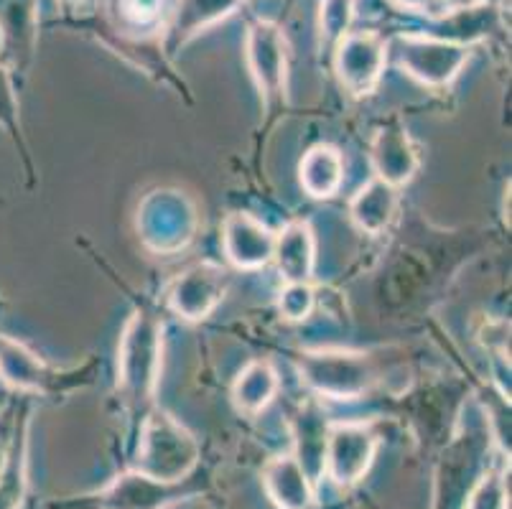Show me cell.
I'll use <instances>...</instances> for the list:
<instances>
[{"label": "cell", "instance_id": "cell-1", "mask_svg": "<svg viewBox=\"0 0 512 509\" xmlns=\"http://www.w3.org/2000/svg\"><path fill=\"white\" fill-rule=\"evenodd\" d=\"M164 357V324L148 308H136L118 347V392L130 410L146 415L153 408Z\"/></svg>", "mask_w": 512, "mask_h": 509}, {"label": "cell", "instance_id": "cell-2", "mask_svg": "<svg viewBox=\"0 0 512 509\" xmlns=\"http://www.w3.org/2000/svg\"><path fill=\"white\" fill-rule=\"evenodd\" d=\"M199 464V443L179 420L161 408L143 415L141 448L133 471L158 484H179Z\"/></svg>", "mask_w": 512, "mask_h": 509}, {"label": "cell", "instance_id": "cell-3", "mask_svg": "<svg viewBox=\"0 0 512 509\" xmlns=\"http://www.w3.org/2000/svg\"><path fill=\"white\" fill-rule=\"evenodd\" d=\"M299 372L306 387L332 400H355L372 390L377 367L370 354L347 349H309L299 354Z\"/></svg>", "mask_w": 512, "mask_h": 509}, {"label": "cell", "instance_id": "cell-4", "mask_svg": "<svg viewBox=\"0 0 512 509\" xmlns=\"http://www.w3.org/2000/svg\"><path fill=\"white\" fill-rule=\"evenodd\" d=\"M393 51L400 69L436 90L449 87L469 62V46L434 34H398L393 39Z\"/></svg>", "mask_w": 512, "mask_h": 509}, {"label": "cell", "instance_id": "cell-5", "mask_svg": "<svg viewBox=\"0 0 512 509\" xmlns=\"http://www.w3.org/2000/svg\"><path fill=\"white\" fill-rule=\"evenodd\" d=\"M245 62L265 107H273L286 95L288 41L271 21H255L245 34Z\"/></svg>", "mask_w": 512, "mask_h": 509}, {"label": "cell", "instance_id": "cell-6", "mask_svg": "<svg viewBox=\"0 0 512 509\" xmlns=\"http://www.w3.org/2000/svg\"><path fill=\"white\" fill-rule=\"evenodd\" d=\"M334 72L344 90L367 97L377 90L388 62V41L377 31H349L334 46Z\"/></svg>", "mask_w": 512, "mask_h": 509}, {"label": "cell", "instance_id": "cell-7", "mask_svg": "<svg viewBox=\"0 0 512 509\" xmlns=\"http://www.w3.org/2000/svg\"><path fill=\"white\" fill-rule=\"evenodd\" d=\"M380 436L367 423H337L327 433L324 471L337 487H355L370 471Z\"/></svg>", "mask_w": 512, "mask_h": 509}, {"label": "cell", "instance_id": "cell-8", "mask_svg": "<svg viewBox=\"0 0 512 509\" xmlns=\"http://www.w3.org/2000/svg\"><path fill=\"white\" fill-rule=\"evenodd\" d=\"M230 288V273L217 263H197L169 288V306L186 321H202L220 306Z\"/></svg>", "mask_w": 512, "mask_h": 509}, {"label": "cell", "instance_id": "cell-9", "mask_svg": "<svg viewBox=\"0 0 512 509\" xmlns=\"http://www.w3.org/2000/svg\"><path fill=\"white\" fill-rule=\"evenodd\" d=\"M77 372L54 370L39 354L31 352L26 344L0 334V380L18 392H36L51 395L74 385Z\"/></svg>", "mask_w": 512, "mask_h": 509}, {"label": "cell", "instance_id": "cell-10", "mask_svg": "<svg viewBox=\"0 0 512 509\" xmlns=\"http://www.w3.org/2000/svg\"><path fill=\"white\" fill-rule=\"evenodd\" d=\"M39 41V0H0V64L29 72Z\"/></svg>", "mask_w": 512, "mask_h": 509}, {"label": "cell", "instance_id": "cell-11", "mask_svg": "<svg viewBox=\"0 0 512 509\" xmlns=\"http://www.w3.org/2000/svg\"><path fill=\"white\" fill-rule=\"evenodd\" d=\"M372 168H375V179L385 181L393 189L411 184L413 176L421 168V156L408 135V130L400 123H388L375 133L370 148Z\"/></svg>", "mask_w": 512, "mask_h": 509}, {"label": "cell", "instance_id": "cell-12", "mask_svg": "<svg viewBox=\"0 0 512 509\" xmlns=\"http://www.w3.org/2000/svg\"><path fill=\"white\" fill-rule=\"evenodd\" d=\"M222 245L225 255L235 268L260 270L273 260L276 235L250 214L232 212L222 224Z\"/></svg>", "mask_w": 512, "mask_h": 509}, {"label": "cell", "instance_id": "cell-13", "mask_svg": "<svg viewBox=\"0 0 512 509\" xmlns=\"http://www.w3.org/2000/svg\"><path fill=\"white\" fill-rule=\"evenodd\" d=\"M151 202H156L158 214L164 217H153L148 212L143 214V227H146L148 247L158 252L179 250L186 242H192L194 230H197V217H194V204L186 196H161V191H153Z\"/></svg>", "mask_w": 512, "mask_h": 509}, {"label": "cell", "instance_id": "cell-14", "mask_svg": "<svg viewBox=\"0 0 512 509\" xmlns=\"http://www.w3.org/2000/svg\"><path fill=\"white\" fill-rule=\"evenodd\" d=\"M245 0H179L164 26V46L176 54L199 34L230 18Z\"/></svg>", "mask_w": 512, "mask_h": 509}, {"label": "cell", "instance_id": "cell-15", "mask_svg": "<svg viewBox=\"0 0 512 509\" xmlns=\"http://www.w3.org/2000/svg\"><path fill=\"white\" fill-rule=\"evenodd\" d=\"M273 260L286 283H311L316 265V240L311 224L293 219L276 235Z\"/></svg>", "mask_w": 512, "mask_h": 509}, {"label": "cell", "instance_id": "cell-16", "mask_svg": "<svg viewBox=\"0 0 512 509\" xmlns=\"http://www.w3.org/2000/svg\"><path fill=\"white\" fill-rule=\"evenodd\" d=\"M263 487L278 509H309L314 504V484L293 454L271 459L263 469Z\"/></svg>", "mask_w": 512, "mask_h": 509}, {"label": "cell", "instance_id": "cell-17", "mask_svg": "<svg viewBox=\"0 0 512 509\" xmlns=\"http://www.w3.org/2000/svg\"><path fill=\"white\" fill-rule=\"evenodd\" d=\"M398 214V189L380 179H372L352 196L349 217L365 235H383Z\"/></svg>", "mask_w": 512, "mask_h": 509}, {"label": "cell", "instance_id": "cell-18", "mask_svg": "<svg viewBox=\"0 0 512 509\" xmlns=\"http://www.w3.org/2000/svg\"><path fill=\"white\" fill-rule=\"evenodd\" d=\"M174 487L176 484L151 482L133 471L128 476H120L113 487L97 494L95 502L100 504V509H161L169 499L176 497Z\"/></svg>", "mask_w": 512, "mask_h": 509}, {"label": "cell", "instance_id": "cell-19", "mask_svg": "<svg viewBox=\"0 0 512 509\" xmlns=\"http://www.w3.org/2000/svg\"><path fill=\"white\" fill-rule=\"evenodd\" d=\"M278 387H281V380H278L276 367L265 359H255L237 375L232 385V403L242 415H258L273 403Z\"/></svg>", "mask_w": 512, "mask_h": 509}, {"label": "cell", "instance_id": "cell-20", "mask_svg": "<svg viewBox=\"0 0 512 509\" xmlns=\"http://www.w3.org/2000/svg\"><path fill=\"white\" fill-rule=\"evenodd\" d=\"M299 181L314 199H332L344 181V158L334 146H314L299 163Z\"/></svg>", "mask_w": 512, "mask_h": 509}, {"label": "cell", "instance_id": "cell-21", "mask_svg": "<svg viewBox=\"0 0 512 509\" xmlns=\"http://www.w3.org/2000/svg\"><path fill=\"white\" fill-rule=\"evenodd\" d=\"M26 451H29V441H26V420H21V426L13 423L6 469H3V476H0V509L21 507L23 494H26Z\"/></svg>", "mask_w": 512, "mask_h": 509}, {"label": "cell", "instance_id": "cell-22", "mask_svg": "<svg viewBox=\"0 0 512 509\" xmlns=\"http://www.w3.org/2000/svg\"><path fill=\"white\" fill-rule=\"evenodd\" d=\"M357 16V0H321L319 3V44L334 49L352 31Z\"/></svg>", "mask_w": 512, "mask_h": 509}, {"label": "cell", "instance_id": "cell-23", "mask_svg": "<svg viewBox=\"0 0 512 509\" xmlns=\"http://www.w3.org/2000/svg\"><path fill=\"white\" fill-rule=\"evenodd\" d=\"M166 0H113V13L130 31H146L164 21Z\"/></svg>", "mask_w": 512, "mask_h": 509}, {"label": "cell", "instance_id": "cell-24", "mask_svg": "<svg viewBox=\"0 0 512 509\" xmlns=\"http://www.w3.org/2000/svg\"><path fill=\"white\" fill-rule=\"evenodd\" d=\"M464 509H510V497H507V487L502 474L487 471V474L477 482V487L472 489Z\"/></svg>", "mask_w": 512, "mask_h": 509}, {"label": "cell", "instance_id": "cell-25", "mask_svg": "<svg viewBox=\"0 0 512 509\" xmlns=\"http://www.w3.org/2000/svg\"><path fill=\"white\" fill-rule=\"evenodd\" d=\"M316 293L311 283H286L278 293V311L286 321H304L314 311Z\"/></svg>", "mask_w": 512, "mask_h": 509}, {"label": "cell", "instance_id": "cell-26", "mask_svg": "<svg viewBox=\"0 0 512 509\" xmlns=\"http://www.w3.org/2000/svg\"><path fill=\"white\" fill-rule=\"evenodd\" d=\"M0 125L3 128H18V100L13 92L11 72L0 64Z\"/></svg>", "mask_w": 512, "mask_h": 509}, {"label": "cell", "instance_id": "cell-27", "mask_svg": "<svg viewBox=\"0 0 512 509\" xmlns=\"http://www.w3.org/2000/svg\"><path fill=\"white\" fill-rule=\"evenodd\" d=\"M11 436H13V420L6 415H0V476H3V469H6L8 459V448H11Z\"/></svg>", "mask_w": 512, "mask_h": 509}, {"label": "cell", "instance_id": "cell-28", "mask_svg": "<svg viewBox=\"0 0 512 509\" xmlns=\"http://www.w3.org/2000/svg\"><path fill=\"white\" fill-rule=\"evenodd\" d=\"M395 3H400V6H406V8H416V11H423V8L428 11L434 0H395Z\"/></svg>", "mask_w": 512, "mask_h": 509}, {"label": "cell", "instance_id": "cell-29", "mask_svg": "<svg viewBox=\"0 0 512 509\" xmlns=\"http://www.w3.org/2000/svg\"><path fill=\"white\" fill-rule=\"evenodd\" d=\"M64 6H79V3H85V0H59Z\"/></svg>", "mask_w": 512, "mask_h": 509}, {"label": "cell", "instance_id": "cell-30", "mask_svg": "<svg viewBox=\"0 0 512 509\" xmlns=\"http://www.w3.org/2000/svg\"><path fill=\"white\" fill-rule=\"evenodd\" d=\"M439 3H454V0H439Z\"/></svg>", "mask_w": 512, "mask_h": 509}]
</instances>
